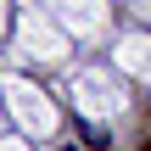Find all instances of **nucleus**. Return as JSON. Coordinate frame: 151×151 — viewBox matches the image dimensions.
Listing matches in <instances>:
<instances>
[]
</instances>
